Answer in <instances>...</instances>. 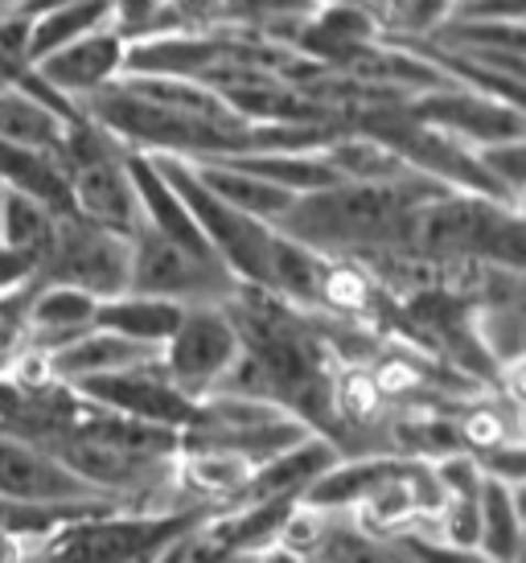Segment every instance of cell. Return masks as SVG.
Wrapping results in <instances>:
<instances>
[{
  "instance_id": "obj_1",
  "label": "cell",
  "mask_w": 526,
  "mask_h": 563,
  "mask_svg": "<svg viewBox=\"0 0 526 563\" xmlns=\"http://www.w3.org/2000/svg\"><path fill=\"white\" fill-rule=\"evenodd\" d=\"M440 194H449V186L416 169L395 181H333L326 189L300 194L284 210L276 231L321 260L371 267L387 255H412L416 210Z\"/></svg>"
},
{
  "instance_id": "obj_2",
  "label": "cell",
  "mask_w": 526,
  "mask_h": 563,
  "mask_svg": "<svg viewBox=\"0 0 526 563\" xmlns=\"http://www.w3.org/2000/svg\"><path fill=\"white\" fill-rule=\"evenodd\" d=\"M412 255L432 272L473 264L523 272V206L449 189L416 210Z\"/></svg>"
},
{
  "instance_id": "obj_3",
  "label": "cell",
  "mask_w": 526,
  "mask_h": 563,
  "mask_svg": "<svg viewBox=\"0 0 526 563\" xmlns=\"http://www.w3.org/2000/svg\"><path fill=\"white\" fill-rule=\"evenodd\" d=\"M156 169L165 173V181L177 189V198L186 202L189 219L198 222L206 247L215 251V260L234 276L239 288H260L267 292L272 280V251H276V227L248 219L231 210L227 202H218L210 189L201 186V177L194 165L182 157H153Z\"/></svg>"
},
{
  "instance_id": "obj_4",
  "label": "cell",
  "mask_w": 526,
  "mask_h": 563,
  "mask_svg": "<svg viewBox=\"0 0 526 563\" xmlns=\"http://www.w3.org/2000/svg\"><path fill=\"white\" fill-rule=\"evenodd\" d=\"M128 292L173 305H227L239 284L218 260L177 247L149 222H136L128 235Z\"/></svg>"
},
{
  "instance_id": "obj_5",
  "label": "cell",
  "mask_w": 526,
  "mask_h": 563,
  "mask_svg": "<svg viewBox=\"0 0 526 563\" xmlns=\"http://www.w3.org/2000/svg\"><path fill=\"white\" fill-rule=\"evenodd\" d=\"M33 284H63L95 300L120 297L128 292V235H116L108 227L78 219L75 210H63L37 255Z\"/></svg>"
},
{
  "instance_id": "obj_6",
  "label": "cell",
  "mask_w": 526,
  "mask_h": 563,
  "mask_svg": "<svg viewBox=\"0 0 526 563\" xmlns=\"http://www.w3.org/2000/svg\"><path fill=\"white\" fill-rule=\"evenodd\" d=\"M239 354H243V338L227 305H186V313L169 342L161 345L156 362L173 387L198 404L222 387Z\"/></svg>"
},
{
  "instance_id": "obj_7",
  "label": "cell",
  "mask_w": 526,
  "mask_h": 563,
  "mask_svg": "<svg viewBox=\"0 0 526 563\" xmlns=\"http://www.w3.org/2000/svg\"><path fill=\"white\" fill-rule=\"evenodd\" d=\"M399 111L412 124L432 128L464 148L523 141V103H506V99L464 91V87H436V91L412 95L407 103H399Z\"/></svg>"
},
{
  "instance_id": "obj_8",
  "label": "cell",
  "mask_w": 526,
  "mask_h": 563,
  "mask_svg": "<svg viewBox=\"0 0 526 563\" xmlns=\"http://www.w3.org/2000/svg\"><path fill=\"white\" fill-rule=\"evenodd\" d=\"M70 391L83 395L87 404L111 411V416L156 423V428H169L177 437H182V428L194 416V399H186V395L173 387L156 358L128 366V371H116V375L87 378V383H78Z\"/></svg>"
},
{
  "instance_id": "obj_9",
  "label": "cell",
  "mask_w": 526,
  "mask_h": 563,
  "mask_svg": "<svg viewBox=\"0 0 526 563\" xmlns=\"http://www.w3.org/2000/svg\"><path fill=\"white\" fill-rule=\"evenodd\" d=\"M0 498L33 506H116L75 477L58 456L0 428Z\"/></svg>"
},
{
  "instance_id": "obj_10",
  "label": "cell",
  "mask_w": 526,
  "mask_h": 563,
  "mask_svg": "<svg viewBox=\"0 0 526 563\" xmlns=\"http://www.w3.org/2000/svg\"><path fill=\"white\" fill-rule=\"evenodd\" d=\"M124 63H128V42L111 25H103V30L70 42V46L46 54L30 70L46 91H54L58 99L78 108L83 99L108 91L111 82L124 79Z\"/></svg>"
},
{
  "instance_id": "obj_11",
  "label": "cell",
  "mask_w": 526,
  "mask_h": 563,
  "mask_svg": "<svg viewBox=\"0 0 526 563\" xmlns=\"http://www.w3.org/2000/svg\"><path fill=\"white\" fill-rule=\"evenodd\" d=\"M78 120V108L66 103L50 91H33V87H17L9 82L0 91V141L37 153V157L58 161L70 124Z\"/></svg>"
},
{
  "instance_id": "obj_12",
  "label": "cell",
  "mask_w": 526,
  "mask_h": 563,
  "mask_svg": "<svg viewBox=\"0 0 526 563\" xmlns=\"http://www.w3.org/2000/svg\"><path fill=\"white\" fill-rule=\"evenodd\" d=\"M338 456H341L338 444L329 437L305 432L293 449H284V453H276L272 461H263L231 506H243V501H300L317 477H326L329 465H333ZM222 510H227V506H222Z\"/></svg>"
},
{
  "instance_id": "obj_13",
  "label": "cell",
  "mask_w": 526,
  "mask_h": 563,
  "mask_svg": "<svg viewBox=\"0 0 526 563\" xmlns=\"http://www.w3.org/2000/svg\"><path fill=\"white\" fill-rule=\"evenodd\" d=\"M161 350H144V345L128 342L120 333H108V329H87L70 338L66 345L42 354L46 362V375L63 387H78L87 378L99 375H116V371H128V366H140V362H153Z\"/></svg>"
},
{
  "instance_id": "obj_14",
  "label": "cell",
  "mask_w": 526,
  "mask_h": 563,
  "mask_svg": "<svg viewBox=\"0 0 526 563\" xmlns=\"http://www.w3.org/2000/svg\"><path fill=\"white\" fill-rule=\"evenodd\" d=\"M95 305L99 300L63 288V284H30V300H25V350L50 354L66 345L70 338L87 333L95 325Z\"/></svg>"
},
{
  "instance_id": "obj_15",
  "label": "cell",
  "mask_w": 526,
  "mask_h": 563,
  "mask_svg": "<svg viewBox=\"0 0 526 563\" xmlns=\"http://www.w3.org/2000/svg\"><path fill=\"white\" fill-rule=\"evenodd\" d=\"M321 9V0H206V25L255 33L263 42L293 49L296 30Z\"/></svg>"
},
{
  "instance_id": "obj_16",
  "label": "cell",
  "mask_w": 526,
  "mask_h": 563,
  "mask_svg": "<svg viewBox=\"0 0 526 563\" xmlns=\"http://www.w3.org/2000/svg\"><path fill=\"white\" fill-rule=\"evenodd\" d=\"M186 313V305H173L161 297H140V292H120L95 305V329L120 333L128 342L144 345V350H161L173 338V329Z\"/></svg>"
},
{
  "instance_id": "obj_17",
  "label": "cell",
  "mask_w": 526,
  "mask_h": 563,
  "mask_svg": "<svg viewBox=\"0 0 526 563\" xmlns=\"http://www.w3.org/2000/svg\"><path fill=\"white\" fill-rule=\"evenodd\" d=\"M189 165H194V173L201 177V186L210 189L218 202H227L231 210L263 222V227H276V222L284 219V210L296 202L293 194L267 186L255 173L239 169V165H227V161H189Z\"/></svg>"
},
{
  "instance_id": "obj_18",
  "label": "cell",
  "mask_w": 526,
  "mask_h": 563,
  "mask_svg": "<svg viewBox=\"0 0 526 563\" xmlns=\"http://www.w3.org/2000/svg\"><path fill=\"white\" fill-rule=\"evenodd\" d=\"M473 548L494 563L523 560V506L518 485L481 477L478 489V543Z\"/></svg>"
},
{
  "instance_id": "obj_19",
  "label": "cell",
  "mask_w": 526,
  "mask_h": 563,
  "mask_svg": "<svg viewBox=\"0 0 526 563\" xmlns=\"http://www.w3.org/2000/svg\"><path fill=\"white\" fill-rule=\"evenodd\" d=\"M111 25V0H70L54 4L30 16V66L42 63L46 54L70 46L87 33Z\"/></svg>"
},
{
  "instance_id": "obj_20",
  "label": "cell",
  "mask_w": 526,
  "mask_h": 563,
  "mask_svg": "<svg viewBox=\"0 0 526 563\" xmlns=\"http://www.w3.org/2000/svg\"><path fill=\"white\" fill-rule=\"evenodd\" d=\"M313 560L321 563H412L399 534H374L358 527L354 518L329 515V527L321 534V548Z\"/></svg>"
},
{
  "instance_id": "obj_21",
  "label": "cell",
  "mask_w": 526,
  "mask_h": 563,
  "mask_svg": "<svg viewBox=\"0 0 526 563\" xmlns=\"http://www.w3.org/2000/svg\"><path fill=\"white\" fill-rule=\"evenodd\" d=\"M111 30L132 46L161 33L201 30V25L186 0H111Z\"/></svg>"
},
{
  "instance_id": "obj_22",
  "label": "cell",
  "mask_w": 526,
  "mask_h": 563,
  "mask_svg": "<svg viewBox=\"0 0 526 563\" xmlns=\"http://www.w3.org/2000/svg\"><path fill=\"white\" fill-rule=\"evenodd\" d=\"M58 214H63V210H50V206L37 202L33 194L9 189V194H4V206H0V243L13 251L42 255Z\"/></svg>"
},
{
  "instance_id": "obj_23",
  "label": "cell",
  "mask_w": 526,
  "mask_h": 563,
  "mask_svg": "<svg viewBox=\"0 0 526 563\" xmlns=\"http://www.w3.org/2000/svg\"><path fill=\"white\" fill-rule=\"evenodd\" d=\"M485 181L494 186L502 202L523 206V169H526V144L523 141H497L485 148H473Z\"/></svg>"
},
{
  "instance_id": "obj_24",
  "label": "cell",
  "mask_w": 526,
  "mask_h": 563,
  "mask_svg": "<svg viewBox=\"0 0 526 563\" xmlns=\"http://www.w3.org/2000/svg\"><path fill=\"white\" fill-rule=\"evenodd\" d=\"M399 539L403 548H407V555H412V563H494L485 560L478 548H452V543H440V539H432V534L424 531H407Z\"/></svg>"
},
{
  "instance_id": "obj_25",
  "label": "cell",
  "mask_w": 526,
  "mask_h": 563,
  "mask_svg": "<svg viewBox=\"0 0 526 563\" xmlns=\"http://www.w3.org/2000/svg\"><path fill=\"white\" fill-rule=\"evenodd\" d=\"M33 272H37V255H30V251H13L0 243V297L30 288Z\"/></svg>"
},
{
  "instance_id": "obj_26",
  "label": "cell",
  "mask_w": 526,
  "mask_h": 563,
  "mask_svg": "<svg viewBox=\"0 0 526 563\" xmlns=\"http://www.w3.org/2000/svg\"><path fill=\"white\" fill-rule=\"evenodd\" d=\"M30 539H17V534L0 531V563H30Z\"/></svg>"
},
{
  "instance_id": "obj_27",
  "label": "cell",
  "mask_w": 526,
  "mask_h": 563,
  "mask_svg": "<svg viewBox=\"0 0 526 563\" xmlns=\"http://www.w3.org/2000/svg\"><path fill=\"white\" fill-rule=\"evenodd\" d=\"M189 531H194V527H189ZM189 531H182L177 539H169L165 548H156L144 563H186V539H189Z\"/></svg>"
},
{
  "instance_id": "obj_28",
  "label": "cell",
  "mask_w": 526,
  "mask_h": 563,
  "mask_svg": "<svg viewBox=\"0 0 526 563\" xmlns=\"http://www.w3.org/2000/svg\"><path fill=\"white\" fill-rule=\"evenodd\" d=\"M255 563H309V555H296V551L272 543V548H263L260 555H255Z\"/></svg>"
},
{
  "instance_id": "obj_29",
  "label": "cell",
  "mask_w": 526,
  "mask_h": 563,
  "mask_svg": "<svg viewBox=\"0 0 526 563\" xmlns=\"http://www.w3.org/2000/svg\"><path fill=\"white\" fill-rule=\"evenodd\" d=\"M227 563H255V555H234V560H227Z\"/></svg>"
},
{
  "instance_id": "obj_30",
  "label": "cell",
  "mask_w": 526,
  "mask_h": 563,
  "mask_svg": "<svg viewBox=\"0 0 526 563\" xmlns=\"http://www.w3.org/2000/svg\"><path fill=\"white\" fill-rule=\"evenodd\" d=\"M4 194H9V186H4V181H0V206H4Z\"/></svg>"
},
{
  "instance_id": "obj_31",
  "label": "cell",
  "mask_w": 526,
  "mask_h": 563,
  "mask_svg": "<svg viewBox=\"0 0 526 563\" xmlns=\"http://www.w3.org/2000/svg\"><path fill=\"white\" fill-rule=\"evenodd\" d=\"M0 4H9V9H13V4H21V0H0Z\"/></svg>"
},
{
  "instance_id": "obj_32",
  "label": "cell",
  "mask_w": 526,
  "mask_h": 563,
  "mask_svg": "<svg viewBox=\"0 0 526 563\" xmlns=\"http://www.w3.org/2000/svg\"><path fill=\"white\" fill-rule=\"evenodd\" d=\"M4 87H9V79H4V75H0V91H4Z\"/></svg>"
}]
</instances>
